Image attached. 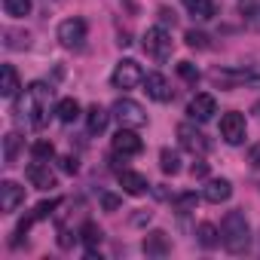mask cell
Wrapping results in <instances>:
<instances>
[{"label": "cell", "instance_id": "1", "mask_svg": "<svg viewBox=\"0 0 260 260\" xmlns=\"http://www.w3.org/2000/svg\"><path fill=\"white\" fill-rule=\"evenodd\" d=\"M49 101H52V86L46 83H31L25 89V98L19 104V113L28 119L31 128H43L49 119Z\"/></svg>", "mask_w": 260, "mask_h": 260}, {"label": "cell", "instance_id": "2", "mask_svg": "<svg viewBox=\"0 0 260 260\" xmlns=\"http://www.w3.org/2000/svg\"><path fill=\"white\" fill-rule=\"evenodd\" d=\"M220 242L230 254H245L251 248V230L242 211H226L223 223H220Z\"/></svg>", "mask_w": 260, "mask_h": 260}, {"label": "cell", "instance_id": "3", "mask_svg": "<svg viewBox=\"0 0 260 260\" xmlns=\"http://www.w3.org/2000/svg\"><path fill=\"white\" fill-rule=\"evenodd\" d=\"M110 113L116 116V122H119L122 128H141V125H147L144 107H141L138 101H132V98H119V101L110 107Z\"/></svg>", "mask_w": 260, "mask_h": 260}, {"label": "cell", "instance_id": "4", "mask_svg": "<svg viewBox=\"0 0 260 260\" xmlns=\"http://www.w3.org/2000/svg\"><path fill=\"white\" fill-rule=\"evenodd\" d=\"M141 46H144V52L153 58V61H166L169 55H172V34L166 31V28H147V34L141 37Z\"/></svg>", "mask_w": 260, "mask_h": 260}, {"label": "cell", "instance_id": "5", "mask_svg": "<svg viewBox=\"0 0 260 260\" xmlns=\"http://www.w3.org/2000/svg\"><path fill=\"white\" fill-rule=\"evenodd\" d=\"M144 71H141V64L138 61H132V58H122L116 68H113V74H110V83L116 86V89H122V92H128V89H135V86H141L144 83Z\"/></svg>", "mask_w": 260, "mask_h": 260}, {"label": "cell", "instance_id": "6", "mask_svg": "<svg viewBox=\"0 0 260 260\" xmlns=\"http://www.w3.org/2000/svg\"><path fill=\"white\" fill-rule=\"evenodd\" d=\"M58 43L64 49H80L86 43V22L83 19H64L58 25Z\"/></svg>", "mask_w": 260, "mask_h": 260}, {"label": "cell", "instance_id": "7", "mask_svg": "<svg viewBox=\"0 0 260 260\" xmlns=\"http://www.w3.org/2000/svg\"><path fill=\"white\" fill-rule=\"evenodd\" d=\"M245 132H248V125H245V116L242 113L230 110V113L220 116V138L226 144H242L245 141Z\"/></svg>", "mask_w": 260, "mask_h": 260}, {"label": "cell", "instance_id": "8", "mask_svg": "<svg viewBox=\"0 0 260 260\" xmlns=\"http://www.w3.org/2000/svg\"><path fill=\"white\" fill-rule=\"evenodd\" d=\"M178 141H181V147H184V150L199 153V156H202V153H208V147H211V144H208V138L199 132L193 122H181V125H178Z\"/></svg>", "mask_w": 260, "mask_h": 260}, {"label": "cell", "instance_id": "9", "mask_svg": "<svg viewBox=\"0 0 260 260\" xmlns=\"http://www.w3.org/2000/svg\"><path fill=\"white\" fill-rule=\"evenodd\" d=\"M110 147H113L116 156H138V153L144 150L141 138L132 132V128H122V125H119V132L110 138Z\"/></svg>", "mask_w": 260, "mask_h": 260}, {"label": "cell", "instance_id": "10", "mask_svg": "<svg viewBox=\"0 0 260 260\" xmlns=\"http://www.w3.org/2000/svg\"><path fill=\"white\" fill-rule=\"evenodd\" d=\"M187 113H190V119H196V122H208V119L217 113V101H214V95H208V92L196 95V98L190 101Z\"/></svg>", "mask_w": 260, "mask_h": 260}, {"label": "cell", "instance_id": "11", "mask_svg": "<svg viewBox=\"0 0 260 260\" xmlns=\"http://www.w3.org/2000/svg\"><path fill=\"white\" fill-rule=\"evenodd\" d=\"M22 202H25V187H19L16 181H4V184H0V208H4L7 214H13Z\"/></svg>", "mask_w": 260, "mask_h": 260}, {"label": "cell", "instance_id": "12", "mask_svg": "<svg viewBox=\"0 0 260 260\" xmlns=\"http://www.w3.org/2000/svg\"><path fill=\"white\" fill-rule=\"evenodd\" d=\"M144 92H147L153 101H172V83H169L162 74H147V77H144Z\"/></svg>", "mask_w": 260, "mask_h": 260}, {"label": "cell", "instance_id": "13", "mask_svg": "<svg viewBox=\"0 0 260 260\" xmlns=\"http://www.w3.org/2000/svg\"><path fill=\"white\" fill-rule=\"evenodd\" d=\"M25 175H28V181H31V187H37V190H49V187H55V175L49 172V166L46 162H31L28 169H25Z\"/></svg>", "mask_w": 260, "mask_h": 260}, {"label": "cell", "instance_id": "14", "mask_svg": "<svg viewBox=\"0 0 260 260\" xmlns=\"http://www.w3.org/2000/svg\"><path fill=\"white\" fill-rule=\"evenodd\" d=\"M141 248H144V254H147V257H166V254L172 251V245H169V236H166L162 230H153V233H147V236H144V242H141Z\"/></svg>", "mask_w": 260, "mask_h": 260}, {"label": "cell", "instance_id": "15", "mask_svg": "<svg viewBox=\"0 0 260 260\" xmlns=\"http://www.w3.org/2000/svg\"><path fill=\"white\" fill-rule=\"evenodd\" d=\"M202 196H205V202L220 205V202H226V199L233 196V184H230V181H223V178L208 181V184H205V190H202Z\"/></svg>", "mask_w": 260, "mask_h": 260}, {"label": "cell", "instance_id": "16", "mask_svg": "<svg viewBox=\"0 0 260 260\" xmlns=\"http://www.w3.org/2000/svg\"><path fill=\"white\" fill-rule=\"evenodd\" d=\"M184 7H187V13H190L193 19L208 22V19H214V16H217L220 0H184Z\"/></svg>", "mask_w": 260, "mask_h": 260}, {"label": "cell", "instance_id": "17", "mask_svg": "<svg viewBox=\"0 0 260 260\" xmlns=\"http://www.w3.org/2000/svg\"><path fill=\"white\" fill-rule=\"evenodd\" d=\"M119 187H122V193H128V196H141V193H147V178L144 175H138V172H119Z\"/></svg>", "mask_w": 260, "mask_h": 260}, {"label": "cell", "instance_id": "18", "mask_svg": "<svg viewBox=\"0 0 260 260\" xmlns=\"http://www.w3.org/2000/svg\"><path fill=\"white\" fill-rule=\"evenodd\" d=\"M107 119H110V113H107L104 107L92 104V107L86 110V128H89V135H101L104 128H107Z\"/></svg>", "mask_w": 260, "mask_h": 260}, {"label": "cell", "instance_id": "19", "mask_svg": "<svg viewBox=\"0 0 260 260\" xmlns=\"http://www.w3.org/2000/svg\"><path fill=\"white\" fill-rule=\"evenodd\" d=\"M101 239H104V233H101V226H98V223L86 220V223L80 226V242L86 245V251H95V248L101 245Z\"/></svg>", "mask_w": 260, "mask_h": 260}, {"label": "cell", "instance_id": "20", "mask_svg": "<svg viewBox=\"0 0 260 260\" xmlns=\"http://www.w3.org/2000/svg\"><path fill=\"white\" fill-rule=\"evenodd\" d=\"M22 89L19 83V71L13 64H4V83H0V95L4 98H16V92Z\"/></svg>", "mask_w": 260, "mask_h": 260}, {"label": "cell", "instance_id": "21", "mask_svg": "<svg viewBox=\"0 0 260 260\" xmlns=\"http://www.w3.org/2000/svg\"><path fill=\"white\" fill-rule=\"evenodd\" d=\"M55 116H58L64 125H71V122L80 116V104H77L74 98H61V101L55 104Z\"/></svg>", "mask_w": 260, "mask_h": 260}, {"label": "cell", "instance_id": "22", "mask_svg": "<svg viewBox=\"0 0 260 260\" xmlns=\"http://www.w3.org/2000/svg\"><path fill=\"white\" fill-rule=\"evenodd\" d=\"M22 138L16 135V132H10L7 138H4V166H16V159H19V150H22Z\"/></svg>", "mask_w": 260, "mask_h": 260}, {"label": "cell", "instance_id": "23", "mask_svg": "<svg viewBox=\"0 0 260 260\" xmlns=\"http://www.w3.org/2000/svg\"><path fill=\"white\" fill-rule=\"evenodd\" d=\"M196 236H199V245H202V248H214V245L220 242V230H217L214 223H199Z\"/></svg>", "mask_w": 260, "mask_h": 260}, {"label": "cell", "instance_id": "24", "mask_svg": "<svg viewBox=\"0 0 260 260\" xmlns=\"http://www.w3.org/2000/svg\"><path fill=\"white\" fill-rule=\"evenodd\" d=\"M159 166H162V172H166V175H178V172H181V156H178L175 150H169V147H166V150L159 153Z\"/></svg>", "mask_w": 260, "mask_h": 260}, {"label": "cell", "instance_id": "25", "mask_svg": "<svg viewBox=\"0 0 260 260\" xmlns=\"http://www.w3.org/2000/svg\"><path fill=\"white\" fill-rule=\"evenodd\" d=\"M4 10L13 19H25L31 13V0H4Z\"/></svg>", "mask_w": 260, "mask_h": 260}, {"label": "cell", "instance_id": "26", "mask_svg": "<svg viewBox=\"0 0 260 260\" xmlns=\"http://www.w3.org/2000/svg\"><path fill=\"white\" fill-rule=\"evenodd\" d=\"M31 156H34V159H40V162H49V159L55 156V147H52V141H34V147H31Z\"/></svg>", "mask_w": 260, "mask_h": 260}, {"label": "cell", "instance_id": "27", "mask_svg": "<svg viewBox=\"0 0 260 260\" xmlns=\"http://www.w3.org/2000/svg\"><path fill=\"white\" fill-rule=\"evenodd\" d=\"M184 40H187L190 49H208V46H211V43H208V34H202V31H187Z\"/></svg>", "mask_w": 260, "mask_h": 260}, {"label": "cell", "instance_id": "28", "mask_svg": "<svg viewBox=\"0 0 260 260\" xmlns=\"http://www.w3.org/2000/svg\"><path fill=\"white\" fill-rule=\"evenodd\" d=\"M58 205H61V199H49V202H40V205L34 208V217H37V220H46V217H49V214H52Z\"/></svg>", "mask_w": 260, "mask_h": 260}, {"label": "cell", "instance_id": "29", "mask_svg": "<svg viewBox=\"0 0 260 260\" xmlns=\"http://www.w3.org/2000/svg\"><path fill=\"white\" fill-rule=\"evenodd\" d=\"M178 74H181L187 83H199V71H196V64H190V61H181V64H178Z\"/></svg>", "mask_w": 260, "mask_h": 260}, {"label": "cell", "instance_id": "30", "mask_svg": "<svg viewBox=\"0 0 260 260\" xmlns=\"http://www.w3.org/2000/svg\"><path fill=\"white\" fill-rule=\"evenodd\" d=\"M193 205H196V193H184V196H178V199H175V208H178L181 214H187Z\"/></svg>", "mask_w": 260, "mask_h": 260}, {"label": "cell", "instance_id": "31", "mask_svg": "<svg viewBox=\"0 0 260 260\" xmlns=\"http://www.w3.org/2000/svg\"><path fill=\"white\" fill-rule=\"evenodd\" d=\"M58 166H61V172H68V175H77V172H80V162H77L74 156H61Z\"/></svg>", "mask_w": 260, "mask_h": 260}, {"label": "cell", "instance_id": "32", "mask_svg": "<svg viewBox=\"0 0 260 260\" xmlns=\"http://www.w3.org/2000/svg\"><path fill=\"white\" fill-rule=\"evenodd\" d=\"M190 172H193V178H205V175H208V162H202V159H196Z\"/></svg>", "mask_w": 260, "mask_h": 260}, {"label": "cell", "instance_id": "33", "mask_svg": "<svg viewBox=\"0 0 260 260\" xmlns=\"http://www.w3.org/2000/svg\"><path fill=\"white\" fill-rule=\"evenodd\" d=\"M101 205H104L107 211H116V208H119V199L110 196V193H104V196H101Z\"/></svg>", "mask_w": 260, "mask_h": 260}, {"label": "cell", "instance_id": "34", "mask_svg": "<svg viewBox=\"0 0 260 260\" xmlns=\"http://www.w3.org/2000/svg\"><path fill=\"white\" fill-rule=\"evenodd\" d=\"M248 162H251L254 169H260V144H254V147L248 150Z\"/></svg>", "mask_w": 260, "mask_h": 260}, {"label": "cell", "instance_id": "35", "mask_svg": "<svg viewBox=\"0 0 260 260\" xmlns=\"http://www.w3.org/2000/svg\"><path fill=\"white\" fill-rule=\"evenodd\" d=\"M159 19H162V25H172V28H175V22H178V19H175V13H172V10H166V7L159 10Z\"/></svg>", "mask_w": 260, "mask_h": 260}, {"label": "cell", "instance_id": "36", "mask_svg": "<svg viewBox=\"0 0 260 260\" xmlns=\"http://www.w3.org/2000/svg\"><path fill=\"white\" fill-rule=\"evenodd\" d=\"M144 220H150V211H141V214L132 217V223H144Z\"/></svg>", "mask_w": 260, "mask_h": 260}]
</instances>
